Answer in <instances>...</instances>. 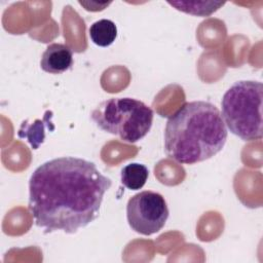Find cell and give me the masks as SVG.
<instances>
[{
	"label": "cell",
	"mask_w": 263,
	"mask_h": 263,
	"mask_svg": "<svg viewBox=\"0 0 263 263\" xmlns=\"http://www.w3.org/2000/svg\"><path fill=\"white\" fill-rule=\"evenodd\" d=\"M112 181L93 162L65 156L38 166L29 181V211L45 233H76L93 222Z\"/></svg>",
	"instance_id": "6da1fadb"
},
{
	"label": "cell",
	"mask_w": 263,
	"mask_h": 263,
	"mask_svg": "<svg viewBox=\"0 0 263 263\" xmlns=\"http://www.w3.org/2000/svg\"><path fill=\"white\" fill-rule=\"evenodd\" d=\"M227 136L221 112L215 105L205 101L188 102L166 121L164 151L179 163L194 164L219 153Z\"/></svg>",
	"instance_id": "7a4b0ae2"
},
{
	"label": "cell",
	"mask_w": 263,
	"mask_h": 263,
	"mask_svg": "<svg viewBox=\"0 0 263 263\" xmlns=\"http://www.w3.org/2000/svg\"><path fill=\"white\" fill-rule=\"evenodd\" d=\"M263 85L259 81L240 80L222 98V118L228 129L243 141L262 138Z\"/></svg>",
	"instance_id": "3957f363"
},
{
	"label": "cell",
	"mask_w": 263,
	"mask_h": 263,
	"mask_svg": "<svg viewBox=\"0 0 263 263\" xmlns=\"http://www.w3.org/2000/svg\"><path fill=\"white\" fill-rule=\"evenodd\" d=\"M90 116L99 128L130 144L142 140L153 122V110L132 98L108 99L100 103Z\"/></svg>",
	"instance_id": "277c9868"
},
{
	"label": "cell",
	"mask_w": 263,
	"mask_h": 263,
	"mask_svg": "<svg viewBox=\"0 0 263 263\" xmlns=\"http://www.w3.org/2000/svg\"><path fill=\"white\" fill-rule=\"evenodd\" d=\"M168 208L164 197L154 191H142L132 196L126 205L128 225L142 235H152L160 231L168 218Z\"/></svg>",
	"instance_id": "5b68a950"
},
{
	"label": "cell",
	"mask_w": 263,
	"mask_h": 263,
	"mask_svg": "<svg viewBox=\"0 0 263 263\" xmlns=\"http://www.w3.org/2000/svg\"><path fill=\"white\" fill-rule=\"evenodd\" d=\"M73 65L72 50L62 43L49 44L42 53L40 67L43 71L50 74H61Z\"/></svg>",
	"instance_id": "8992f818"
},
{
	"label": "cell",
	"mask_w": 263,
	"mask_h": 263,
	"mask_svg": "<svg viewBox=\"0 0 263 263\" xmlns=\"http://www.w3.org/2000/svg\"><path fill=\"white\" fill-rule=\"evenodd\" d=\"M89 37L96 45L107 47L115 41L117 37V27L111 20H99L90 26Z\"/></svg>",
	"instance_id": "52a82bcc"
},
{
	"label": "cell",
	"mask_w": 263,
	"mask_h": 263,
	"mask_svg": "<svg viewBox=\"0 0 263 263\" xmlns=\"http://www.w3.org/2000/svg\"><path fill=\"white\" fill-rule=\"evenodd\" d=\"M148 176V168L144 164L138 162L126 164L120 173L122 185L130 190L141 189L146 184Z\"/></svg>",
	"instance_id": "ba28073f"
},
{
	"label": "cell",
	"mask_w": 263,
	"mask_h": 263,
	"mask_svg": "<svg viewBox=\"0 0 263 263\" xmlns=\"http://www.w3.org/2000/svg\"><path fill=\"white\" fill-rule=\"evenodd\" d=\"M167 3L180 11L197 16L211 15L225 4L217 1H168Z\"/></svg>",
	"instance_id": "9c48e42d"
}]
</instances>
